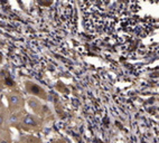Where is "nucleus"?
<instances>
[{"mask_svg":"<svg viewBox=\"0 0 159 143\" xmlns=\"http://www.w3.org/2000/svg\"><path fill=\"white\" fill-rule=\"evenodd\" d=\"M0 143H10L8 140H0Z\"/></svg>","mask_w":159,"mask_h":143,"instance_id":"4","label":"nucleus"},{"mask_svg":"<svg viewBox=\"0 0 159 143\" xmlns=\"http://www.w3.org/2000/svg\"><path fill=\"white\" fill-rule=\"evenodd\" d=\"M23 124L24 125H32V127H34V125H36V122L35 120L32 119V116H30V115H25V116L23 117Z\"/></svg>","mask_w":159,"mask_h":143,"instance_id":"2","label":"nucleus"},{"mask_svg":"<svg viewBox=\"0 0 159 143\" xmlns=\"http://www.w3.org/2000/svg\"><path fill=\"white\" fill-rule=\"evenodd\" d=\"M3 121H5V119H3V115L2 114H0V127L3 124Z\"/></svg>","mask_w":159,"mask_h":143,"instance_id":"3","label":"nucleus"},{"mask_svg":"<svg viewBox=\"0 0 159 143\" xmlns=\"http://www.w3.org/2000/svg\"><path fill=\"white\" fill-rule=\"evenodd\" d=\"M8 101H9L10 105H13V106H19V105H21L23 100H21V97H20L19 95L10 94L9 96H8Z\"/></svg>","mask_w":159,"mask_h":143,"instance_id":"1","label":"nucleus"}]
</instances>
